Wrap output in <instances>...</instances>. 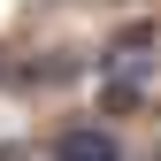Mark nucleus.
Wrapping results in <instances>:
<instances>
[{"label":"nucleus","mask_w":161,"mask_h":161,"mask_svg":"<svg viewBox=\"0 0 161 161\" xmlns=\"http://www.w3.org/2000/svg\"><path fill=\"white\" fill-rule=\"evenodd\" d=\"M54 161H115V138L108 130H62V146H54Z\"/></svg>","instance_id":"1"},{"label":"nucleus","mask_w":161,"mask_h":161,"mask_svg":"<svg viewBox=\"0 0 161 161\" xmlns=\"http://www.w3.org/2000/svg\"><path fill=\"white\" fill-rule=\"evenodd\" d=\"M0 161H31V153H23V146H0Z\"/></svg>","instance_id":"2"}]
</instances>
